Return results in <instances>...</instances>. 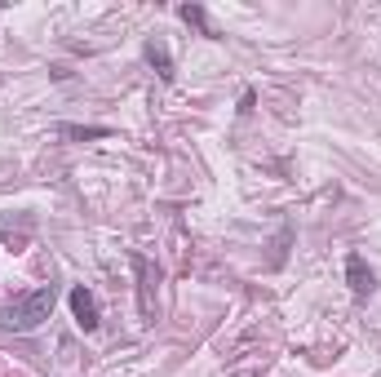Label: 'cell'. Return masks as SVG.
Listing matches in <instances>:
<instances>
[{"instance_id":"cell-1","label":"cell","mask_w":381,"mask_h":377,"mask_svg":"<svg viewBox=\"0 0 381 377\" xmlns=\"http://www.w3.org/2000/svg\"><path fill=\"white\" fill-rule=\"evenodd\" d=\"M54 289H36V293H27V298H18L9 306V315H5V329L13 333H31V329H40V324L54 315Z\"/></svg>"},{"instance_id":"cell-2","label":"cell","mask_w":381,"mask_h":377,"mask_svg":"<svg viewBox=\"0 0 381 377\" xmlns=\"http://www.w3.org/2000/svg\"><path fill=\"white\" fill-rule=\"evenodd\" d=\"M134 271H138V306H142V324H151V320H156V280H160V271H156L142 253H134Z\"/></svg>"},{"instance_id":"cell-3","label":"cell","mask_w":381,"mask_h":377,"mask_svg":"<svg viewBox=\"0 0 381 377\" xmlns=\"http://www.w3.org/2000/svg\"><path fill=\"white\" fill-rule=\"evenodd\" d=\"M346 284H351L355 302H368L373 293H377V275H373L368 262H363V253H351V257H346Z\"/></svg>"},{"instance_id":"cell-4","label":"cell","mask_w":381,"mask_h":377,"mask_svg":"<svg viewBox=\"0 0 381 377\" xmlns=\"http://www.w3.org/2000/svg\"><path fill=\"white\" fill-rule=\"evenodd\" d=\"M67 302H71V315H76L80 329H85V333H98V324H102V320H98V298H93V293H89L85 284H76V289L67 293Z\"/></svg>"},{"instance_id":"cell-5","label":"cell","mask_w":381,"mask_h":377,"mask_svg":"<svg viewBox=\"0 0 381 377\" xmlns=\"http://www.w3.org/2000/svg\"><path fill=\"white\" fill-rule=\"evenodd\" d=\"M142 54H146V62L156 67V76L164 80V85H173V80H177V71H173V58H169V49H164V40H156V36H151Z\"/></svg>"},{"instance_id":"cell-6","label":"cell","mask_w":381,"mask_h":377,"mask_svg":"<svg viewBox=\"0 0 381 377\" xmlns=\"http://www.w3.org/2000/svg\"><path fill=\"white\" fill-rule=\"evenodd\" d=\"M62 138L71 142H93V138H111L107 124H62Z\"/></svg>"},{"instance_id":"cell-7","label":"cell","mask_w":381,"mask_h":377,"mask_svg":"<svg viewBox=\"0 0 381 377\" xmlns=\"http://www.w3.org/2000/svg\"><path fill=\"white\" fill-rule=\"evenodd\" d=\"M177 18L187 23V27H195L200 36H213V27H209V13H204V5H182L177 9Z\"/></svg>"}]
</instances>
